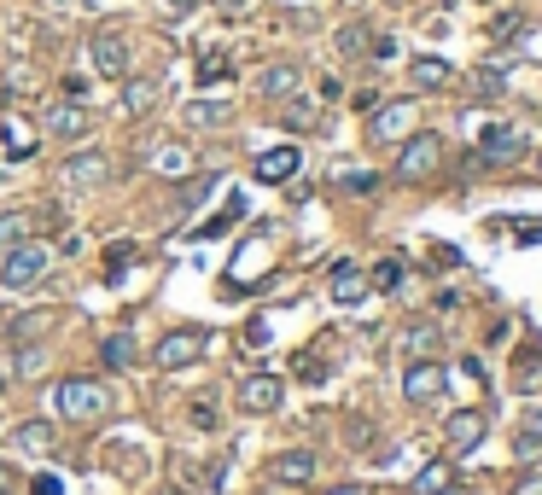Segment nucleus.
Instances as JSON below:
<instances>
[{"label": "nucleus", "mask_w": 542, "mask_h": 495, "mask_svg": "<svg viewBox=\"0 0 542 495\" xmlns=\"http://www.w3.org/2000/svg\"><path fill=\"white\" fill-rule=\"evenodd\" d=\"M53 414L59 420H105L111 385L105 379H65V385H53Z\"/></svg>", "instance_id": "f257e3e1"}, {"label": "nucleus", "mask_w": 542, "mask_h": 495, "mask_svg": "<svg viewBox=\"0 0 542 495\" xmlns=\"http://www.w3.org/2000/svg\"><path fill=\"white\" fill-rule=\"evenodd\" d=\"M204 350H210V332L175 327V332H164V338H158V350H152V367H158V373H181V367L204 362Z\"/></svg>", "instance_id": "f03ea898"}, {"label": "nucleus", "mask_w": 542, "mask_h": 495, "mask_svg": "<svg viewBox=\"0 0 542 495\" xmlns=\"http://www.w3.org/2000/svg\"><path fill=\"white\" fill-rule=\"evenodd\" d=\"M47 263H53V251L24 239V245H12V251H6V263H0V286H6V292H30L35 280L47 274Z\"/></svg>", "instance_id": "7ed1b4c3"}, {"label": "nucleus", "mask_w": 542, "mask_h": 495, "mask_svg": "<svg viewBox=\"0 0 542 495\" xmlns=\"http://www.w3.org/2000/svg\"><path fill=\"white\" fill-rule=\"evenodd\" d=\"M443 164V140L438 134H408L403 140V152H397V181H432Z\"/></svg>", "instance_id": "20e7f679"}, {"label": "nucleus", "mask_w": 542, "mask_h": 495, "mask_svg": "<svg viewBox=\"0 0 542 495\" xmlns=\"http://www.w3.org/2000/svg\"><path fill=\"white\" fill-rule=\"evenodd\" d=\"M234 402H239V414H274V408L286 402V385H280L274 373H251V379L234 385Z\"/></svg>", "instance_id": "39448f33"}, {"label": "nucleus", "mask_w": 542, "mask_h": 495, "mask_svg": "<svg viewBox=\"0 0 542 495\" xmlns=\"http://www.w3.org/2000/svg\"><path fill=\"white\" fill-rule=\"evenodd\" d=\"M525 158V134L513 123H490L478 134V164H519Z\"/></svg>", "instance_id": "423d86ee"}, {"label": "nucleus", "mask_w": 542, "mask_h": 495, "mask_svg": "<svg viewBox=\"0 0 542 495\" xmlns=\"http://www.w3.org/2000/svg\"><path fill=\"white\" fill-rule=\"evenodd\" d=\"M88 59H94V70H100V76L123 82V76H129V41H123L117 30H94V41H88Z\"/></svg>", "instance_id": "0eeeda50"}, {"label": "nucleus", "mask_w": 542, "mask_h": 495, "mask_svg": "<svg viewBox=\"0 0 542 495\" xmlns=\"http://www.w3.org/2000/svg\"><path fill=\"white\" fill-rule=\"evenodd\" d=\"M414 134V99H391V105H373L368 140H408Z\"/></svg>", "instance_id": "6e6552de"}, {"label": "nucleus", "mask_w": 542, "mask_h": 495, "mask_svg": "<svg viewBox=\"0 0 542 495\" xmlns=\"http://www.w3.org/2000/svg\"><path fill=\"white\" fill-rule=\"evenodd\" d=\"M298 169H304V152H298V146H269V152L251 164V175H257L263 187H280V181H292Z\"/></svg>", "instance_id": "1a4fd4ad"}, {"label": "nucleus", "mask_w": 542, "mask_h": 495, "mask_svg": "<svg viewBox=\"0 0 542 495\" xmlns=\"http://www.w3.org/2000/svg\"><path fill=\"white\" fill-rule=\"evenodd\" d=\"M443 443H449L455 455H473L478 443H484V414H478V408H461V414H449V426H443Z\"/></svg>", "instance_id": "9d476101"}, {"label": "nucleus", "mask_w": 542, "mask_h": 495, "mask_svg": "<svg viewBox=\"0 0 542 495\" xmlns=\"http://www.w3.org/2000/svg\"><path fill=\"white\" fill-rule=\"evenodd\" d=\"M443 391V362H408L403 373V396L414 402V408H426L432 396Z\"/></svg>", "instance_id": "9b49d317"}, {"label": "nucleus", "mask_w": 542, "mask_h": 495, "mask_svg": "<svg viewBox=\"0 0 542 495\" xmlns=\"http://www.w3.org/2000/svg\"><path fill=\"white\" fill-rule=\"evenodd\" d=\"M263 478H274V484H309L315 478V455L309 449H286V455H274L263 466Z\"/></svg>", "instance_id": "f8f14e48"}, {"label": "nucleus", "mask_w": 542, "mask_h": 495, "mask_svg": "<svg viewBox=\"0 0 542 495\" xmlns=\"http://www.w3.org/2000/svg\"><path fill=\"white\" fill-rule=\"evenodd\" d=\"M47 134H53V140H88V134H94V117H88L82 105H53V111H47Z\"/></svg>", "instance_id": "ddd939ff"}, {"label": "nucleus", "mask_w": 542, "mask_h": 495, "mask_svg": "<svg viewBox=\"0 0 542 495\" xmlns=\"http://www.w3.org/2000/svg\"><path fill=\"white\" fill-rule=\"evenodd\" d=\"M158 99H164V82H158V76H123V111H129V117H146Z\"/></svg>", "instance_id": "4468645a"}, {"label": "nucleus", "mask_w": 542, "mask_h": 495, "mask_svg": "<svg viewBox=\"0 0 542 495\" xmlns=\"http://www.w3.org/2000/svg\"><path fill=\"white\" fill-rule=\"evenodd\" d=\"M298 88H304V70L286 65V59H280V65H269L263 76H257V94H263V99H292Z\"/></svg>", "instance_id": "2eb2a0df"}, {"label": "nucleus", "mask_w": 542, "mask_h": 495, "mask_svg": "<svg viewBox=\"0 0 542 495\" xmlns=\"http://www.w3.org/2000/svg\"><path fill=\"white\" fill-rule=\"evenodd\" d=\"M105 175H111V158H105V152H76V158H65L70 187H100Z\"/></svg>", "instance_id": "dca6fc26"}, {"label": "nucleus", "mask_w": 542, "mask_h": 495, "mask_svg": "<svg viewBox=\"0 0 542 495\" xmlns=\"http://www.w3.org/2000/svg\"><path fill=\"white\" fill-rule=\"evenodd\" d=\"M449 76H455V70L443 65L438 53H420V59L408 65V82H414L420 94H438V88H449Z\"/></svg>", "instance_id": "f3484780"}, {"label": "nucleus", "mask_w": 542, "mask_h": 495, "mask_svg": "<svg viewBox=\"0 0 542 495\" xmlns=\"http://www.w3.org/2000/svg\"><path fill=\"white\" fill-rule=\"evenodd\" d=\"M135 338L129 332H111V338H100V362L111 367V373H123V367H135Z\"/></svg>", "instance_id": "a211bd4d"}, {"label": "nucleus", "mask_w": 542, "mask_h": 495, "mask_svg": "<svg viewBox=\"0 0 542 495\" xmlns=\"http://www.w3.org/2000/svg\"><path fill=\"white\" fill-rule=\"evenodd\" d=\"M333 297H339V303H362V297H368V280H362V268L356 263L333 268Z\"/></svg>", "instance_id": "6ab92c4d"}, {"label": "nucleus", "mask_w": 542, "mask_h": 495, "mask_svg": "<svg viewBox=\"0 0 542 495\" xmlns=\"http://www.w3.org/2000/svg\"><path fill=\"white\" fill-rule=\"evenodd\" d=\"M53 443H59V437H53L47 420H24V426H18V449H24V455H53Z\"/></svg>", "instance_id": "aec40b11"}, {"label": "nucleus", "mask_w": 542, "mask_h": 495, "mask_svg": "<svg viewBox=\"0 0 542 495\" xmlns=\"http://www.w3.org/2000/svg\"><path fill=\"white\" fill-rule=\"evenodd\" d=\"M53 321H59L53 309H35V315H18V321L6 327V338H12V344H35V332H47Z\"/></svg>", "instance_id": "412c9836"}, {"label": "nucleus", "mask_w": 542, "mask_h": 495, "mask_svg": "<svg viewBox=\"0 0 542 495\" xmlns=\"http://www.w3.org/2000/svg\"><path fill=\"white\" fill-rule=\"evenodd\" d=\"M30 239V216L24 210H0V257L12 251V245H24Z\"/></svg>", "instance_id": "4be33fe9"}, {"label": "nucleus", "mask_w": 542, "mask_h": 495, "mask_svg": "<svg viewBox=\"0 0 542 495\" xmlns=\"http://www.w3.org/2000/svg\"><path fill=\"white\" fill-rule=\"evenodd\" d=\"M152 169L170 175V181H181V175L193 169V158H187V146H158V152H152Z\"/></svg>", "instance_id": "5701e85b"}, {"label": "nucleus", "mask_w": 542, "mask_h": 495, "mask_svg": "<svg viewBox=\"0 0 542 495\" xmlns=\"http://www.w3.org/2000/svg\"><path fill=\"white\" fill-rule=\"evenodd\" d=\"M280 123H286V129L292 134H304V129H315V123H321V111H315V105H309V99H286V111H280Z\"/></svg>", "instance_id": "b1692460"}, {"label": "nucleus", "mask_w": 542, "mask_h": 495, "mask_svg": "<svg viewBox=\"0 0 542 495\" xmlns=\"http://www.w3.org/2000/svg\"><path fill=\"white\" fill-rule=\"evenodd\" d=\"M41 367H47V350H41V344H24V350L12 344V373H18V379H30Z\"/></svg>", "instance_id": "393cba45"}, {"label": "nucleus", "mask_w": 542, "mask_h": 495, "mask_svg": "<svg viewBox=\"0 0 542 495\" xmlns=\"http://www.w3.org/2000/svg\"><path fill=\"white\" fill-rule=\"evenodd\" d=\"M408 362H432V350H438V332L432 327H408Z\"/></svg>", "instance_id": "a878e982"}, {"label": "nucleus", "mask_w": 542, "mask_h": 495, "mask_svg": "<svg viewBox=\"0 0 542 495\" xmlns=\"http://www.w3.org/2000/svg\"><path fill=\"white\" fill-rule=\"evenodd\" d=\"M239 216H245V198L234 193V198H228V204H222V216H210V222H204L199 233H204V239H216V233H228V228H234Z\"/></svg>", "instance_id": "bb28decb"}, {"label": "nucleus", "mask_w": 542, "mask_h": 495, "mask_svg": "<svg viewBox=\"0 0 542 495\" xmlns=\"http://www.w3.org/2000/svg\"><path fill=\"white\" fill-rule=\"evenodd\" d=\"M187 123H199V129H216V123H228V105H216V99H199V105H187Z\"/></svg>", "instance_id": "cd10ccee"}, {"label": "nucleus", "mask_w": 542, "mask_h": 495, "mask_svg": "<svg viewBox=\"0 0 542 495\" xmlns=\"http://www.w3.org/2000/svg\"><path fill=\"white\" fill-rule=\"evenodd\" d=\"M438 490H449V466L443 461H432L420 478H414V495H438Z\"/></svg>", "instance_id": "c85d7f7f"}, {"label": "nucleus", "mask_w": 542, "mask_h": 495, "mask_svg": "<svg viewBox=\"0 0 542 495\" xmlns=\"http://www.w3.org/2000/svg\"><path fill=\"white\" fill-rule=\"evenodd\" d=\"M473 94H478V99L508 94V76H502V70H473Z\"/></svg>", "instance_id": "c756f323"}, {"label": "nucleus", "mask_w": 542, "mask_h": 495, "mask_svg": "<svg viewBox=\"0 0 542 495\" xmlns=\"http://www.w3.org/2000/svg\"><path fill=\"white\" fill-rule=\"evenodd\" d=\"M339 53H344V59H362V53H368V30H362V24H344V30H339Z\"/></svg>", "instance_id": "7c9ffc66"}, {"label": "nucleus", "mask_w": 542, "mask_h": 495, "mask_svg": "<svg viewBox=\"0 0 542 495\" xmlns=\"http://www.w3.org/2000/svg\"><path fill=\"white\" fill-rule=\"evenodd\" d=\"M234 65H228V53H204L199 59V82H228Z\"/></svg>", "instance_id": "2f4dec72"}, {"label": "nucleus", "mask_w": 542, "mask_h": 495, "mask_svg": "<svg viewBox=\"0 0 542 495\" xmlns=\"http://www.w3.org/2000/svg\"><path fill=\"white\" fill-rule=\"evenodd\" d=\"M373 286H379V292H397V286H403V263H397V257L373 263Z\"/></svg>", "instance_id": "473e14b6"}, {"label": "nucleus", "mask_w": 542, "mask_h": 495, "mask_svg": "<svg viewBox=\"0 0 542 495\" xmlns=\"http://www.w3.org/2000/svg\"><path fill=\"white\" fill-rule=\"evenodd\" d=\"M519 30H525V18H519V12H502V18L490 24V35H496V41H519Z\"/></svg>", "instance_id": "72a5a7b5"}, {"label": "nucleus", "mask_w": 542, "mask_h": 495, "mask_svg": "<svg viewBox=\"0 0 542 495\" xmlns=\"http://www.w3.org/2000/svg\"><path fill=\"white\" fill-rule=\"evenodd\" d=\"M519 455H525V461H537V455H542V431L537 426H525V437H519Z\"/></svg>", "instance_id": "f704fd0d"}, {"label": "nucleus", "mask_w": 542, "mask_h": 495, "mask_svg": "<svg viewBox=\"0 0 542 495\" xmlns=\"http://www.w3.org/2000/svg\"><path fill=\"white\" fill-rule=\"evenodd\" d=\"M129 257H135L129 245H117V251H105V274H123V268H129Z\"/></svg>", "instance_id": "c9c22d12"}, {"label": "nucleus", "mask_w": 542, "mask_h": 495, "mask_svg": "<svg viewBox=\"0 0 542 495\" xmlns=\"http://www.w3.org/2000/svg\"><path fill=\"white\" fill-rule=\"evenodd\" d=\"M344 187H350V193H373V187H379V175H362V169H356V175H344Z\"/></svg>", "instance_id": "e433bc0d"}, {"label": "nucleus", "mask_w": 542, "mask_h": 495, "mask_svg": "<svg viewBox=\"0 0 542 495\" xmlns=\"http://www.w3.org/2000/svg\"><path fill=\"white\" fill-rule=\"evenodd\" d=\"M368 47H373V59H397V41H391V35H373Z\"/></svg>", "instance_id": "4c0bfd02"}, {"label": "nucleus", "mask_w": 542, "mask_h": 495, "mask_svg": "<svg viewBox=\"0 0 542 495\" xmlns=\"http://www.w3.org/2000/svg\"><path fill=\"white\" fill-rule=\"evenodd\" d=\"M513 495H542V466L525 478V484H513Z\"/></svg>", "instance_id": "58836bf2"}, {"label": "nucleus", "mask_w": 542, "mask_h": 495, "mask_svg": "<svg viewBox=\"0 0 542 495\" xmlns=\"http://www.w3.org/2000/svg\"><path fill=\"white\" fill-rule=\"evenodd\" d=\"M59 490H65L59 478H35V495H59Z\"/></svg>", "instance_id": "ea45409f"}, {"label": "nucleus", "mask_w": 542, "mask_h": 495, "mask_svg": "<svg viewBox=\"0 0 542 495\" xmlns=\"http://www.w3.org/2000/svg\"><path fill=\"white\" fill-rule=\"evenodd\" d=\"M12 484H18V472H12V466H6V461H0V495H6V490H12Z\"/></svg>", "instance_id": "a19ab883"}, {"label": "nucleus", "mask_w": 542, "mask_h": 495, "mask_svg": "<svg viewBox=\"0 0 542 495\" xmlns=\"http://www.w3.org/2000/svg\"><path fill=\"white\" fill-rule=\"evenodd\" d=\"M222 12H228V18H239V12H245V0H222Z\"/></svg>", "instance_id": "79ce46f5"}, {"label": "nucleus", "mask_w": 542, "mask_h": 495, "mask_svg": "<svg viewBox=\"0 0 542 495\" xmlns=\"http://www.w3.org/2000/svg\"><path fill=\"white\" fill-rule=\"evenodd\" d=\"M175 12H193V6H204V0H170Z\"/></svg>", "instance_id": "37998d69"}, {"label": "nucleus", "mask_w": 542, "mask_h": 495, "mask_svg": "<svg viewBox=\"0 0 542 495\" xmlns=\"http://www.w3.org/2000/svg\"><path fill=\"white\" fill-rule=\"evenodd\" d=\"M438 495H473V490H461V484H449V490H438Z\"/></svg>", "instance_id": "c03bdc74"}, {"label": "nucleus", "mask_w": 542, "mask_h": 495, "mask_svg": "<svg viewBox=\"0 0 542 495\" xmlns=\"http://www.w3.org/2000/svg\"><path fill=\"white\" fill-rule=\"evenodd\" d=\"M158 495H181V490H158Z\"/></svg>", "instance_id": "a18cd8bd"}]
</instances>
